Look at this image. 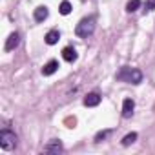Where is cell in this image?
<instances>
[{
	"label": "cell",
	"instance_id": "obj_1",
	"mask_svg": "<svg viewBox=\"0 0 155 155\" xmlns=\"http://www.w3.org/2000/svg\"><path fill=\"white\" fill-rule=\"evenodd\" d=\"M117 81L128 82V84H140V82H142V73H140V69H137V68L124 66V68H120V71L117 73Z\"/></svg>",
	"mask_w": 155,
	"mask_h": 155
},
{
	"label": "cell",
	"instance_id": "obj_2",
	"mask_svg": "<svg viewBox=\"0 0 155 155\" xmlns=\"http://www.w3.org/2000/svg\"><path fill=\"white\" fill-rule=\"evenodd\" d=\"M95 26H97L95 17H86V18H82L79 24H77L75 33H77V37H81V38H88V37H91V35H93Z\"/></svg>",
	"mask_w": 155,
	"mask_h": 155
},
{
	"label": "cell",
	"instance_id": "obj_3",
	"mask_svg": "<svg viewBox=\"0 0 155 155\" xmlns=\"http://www.w3.org/2000/svg\"><path fill=\"white\" fill-rule=\"evenodd\" d=\"M15 146H17V135L13 131H9V130L0 131V148L6 151H11Z\"/></svg>",
	"mask_w": 155,
	"mask_h": 155
},
{
	"label": "cell",
	"instance_id": "obj_4",
	"mask_svg": "<svg viewBox=\"0 0 155 155\" xmlns=\"http://www.w3.org/2000/svg\"><path fill=\"white\" fill-rule=\"evenodd\" d=\"M20 44V35L15 31V33H11L9 37H8V40H6V46H4V49L6 51H13L17 46Z\"/></svg>",
	"mask_w": 155,
	"mask_h": 155
},
{
	"label": "cell",
	"instance_id": "obj_5",
	"mask_svg": "<svg viewBox=\"0 0 155 155\" xmlns=\"http://www.w3.org/2000/svg\"><path fill=\"white\" fill-rule=\"evenodd\" d=\"M101 95L99 93H88L86 97H84V106H88V108H93V106H99L101 104Z\"/></svg>",
	"mask_w": 155,
	"mask_h": 155
},
{
	"label": "cell",
	"instance_id": "obj_6",
	"mask_svg": "<svg viewBox=\"0 0 155 155\" xmlns=\"http://www.w3.org/2000/svg\"><path fill=\"white\" fill-rule=\"evenodd\" d=\"M133 108H135V102L131 99H124V102H122V117L130 119L133 115Z\"/></svg>",
	"mask_w": 155,
	"mask_h": 155
},
{
	"label": "cell",
	"instance_id": "obj_7",
	"mask_svg": "<svg viewBox=\"0 0 155 155\" xmlns=\"http://www.w3.org/2000/svg\"><path fill=\"white\" fill-rule=\"evenodd\" d=\"M44 151H46V153H60V151H62V142H60L58 139H53V140H49V144L44 148Z\"/></svg>",
	"mask_w": 155,
	"mask_h": 155
},
{
	"label": "cell",
	"instance_id": "obj_8",
	"mask_svg": "<svg viewBox=\"0 0 155 155\" xmlns=\"http://www.w3.org/2000/svg\"><path fill=\"white\" fill-rule=\"evenodd\" d=\"M62 57H64V60H66V62H75L79 55H77V49H75V48L68 46V48H64V49H62Z\"/></svg>",
	"mask_w": 155,
	"mask_h": 155
},
{
	"label": "cell",
	"instance_id": "obj_9",
	"mask_svg": "<svg viewBox=\"0 0 155 155\" xmlns=\"http://www.w3.org/2000/svg\"><path fill=\"white\" fill-rule=\"evenodd\" d=\"M57 69H58V62H57V60H49V62L42 68V75H44V77H49V75H53Z\"/></svg>",
	"mask_w": 155,
	"mask_h": 155
},
{
	"label": "cell",
	"instance_id": "obj_10",
	"mask_svg": "<svg viewBox=\"0 0 155 155\" xmlns=\"http://www.w3.org/2000/svg\"><path fill=\"white\" fill-rule=\"evenodd\" d=\"M58 38H60V33H58L57 29H51V31H48V33H46V37H44L46 44H49V46L57 44V42H58Z\"/></svg>",
	"mask_w": 155,
	"mask_h": 155
},
{
	"label": "cell",
	"instance_id": "obj_11",
	"mask_svg": "<svg viewBox=\"0 0 155 155\" xmlns=\"http://www.w3.org/2000/svg\"><path fill=\"white\" fill-rule=\"evenodd\" d=\"M48 15H49V11H48L46 6H40V8L35 9V20H37V22H44V20L48 18Z\"/></svg>",
	"mask_w": 155,
	"mask_h": 155
},
{
	"label": "cell",
	"instance_id": "obj_12",
	"mask_svg": "<svg viewBox=\"0 0 155 155\" xmlns=\"http://www.w3.org/2000/svg\"><path fill=\"white\" fill-rule=\"evenodd\" d=\"M139 8H140V0H130V2L126 4V11L128 13H135Z\"/></svg>",
	"mask_w": 155,
	"mask_h": 155
},
{
	"label": "cell",
	"instance_id": "obj_13",
	"mask_svg": "<svg viewBox=\"0 0 155 155\" xmlns=\"http://www.w3.org/2000/svg\"><path fill=\"white\" fill-rule=\"evenodd\" d=\"M135 140H137V133L131 131V133H128V135L122 139V146H130V144H133Z\"/></svg>",
	"mask_w": 155,
	"mask_h": 155
},
{
	"label": "cell",
	"instance_id": "obj_14",
	"mask_svg": "<svg viewBox=\"0 0 155 155\" xmlns=\"http://www.w3.org/2000/svg\"><path fill=\"white\" fill-rule=\"evenodd\" d=\"M58 11H60V15H69L71 13V4L68 2V0H64V2L60 4V8H58Z\"/></svg>",
	"mask_w": 155,
	"mask_h": 155
},
{
	"label": "cell",
	"instance_id": "obj_15",
	"mask_svg": "<svg viewBox=\"0 0 155 155\" xmlns=\"http://www.w3.org/2000/svg\"><path fill=\"white\" fill-rule=\"evenodd\" d=\"M110 133H111L110 130H106V131H99V133L95 135V140H97V142H101V140H102V139H106V137H108Z\"/></svg>",
	"mask_w": 155,
	"mask_h": 155
},
{
	"label": "cell",
	"instance_id": "obj_16",
	"mask_svg": "<svg viewBox=\"0 0 155 155\" xmlns=\"http://www.w3.org/2000/svg\"><path fill=\"white\" fill-rule=\"evenodd\" d=\"M146 8H148L146 11H153V8H155V4H153V2H148V4H146Z\"/></svg>",
	"mask_w": 155,
	"mask_h": 155
}]
</instances>
